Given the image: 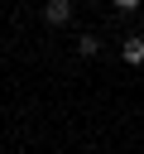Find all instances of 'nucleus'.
<instances>
[{"instance_id": "f257e3e1", "label": "nucleus", "mask_w": 144, "mask_h": 154, "mask_svg": "<svg viewBox=\"0 0 144 154\" xmlns=\"http://www.w3.org/2000/svg\"><path fill=\"white\" fill-rule=\"evenodd\" d=\"M43 19H48L53 29H62V24L72 19V0H48V5H43Z\"/></svg>"}, {"instance_id": "f03ea898", "label": "nucleus", "mask_w": 144, "mask_h": 154, "mask_svg": "<svg viewBox=\"0 0 144 154\" xmlns=\"http://www.w3.org/2000/svg\"><path fill=\"white\" fill-rule=\"evenodd\" d=\"M120 58H125L130 67H139V63H144V38H139V34H130V38L120 43Z\"/></svg>"}, {"instance_id": "7ed1b4c3", "label": "nucleus", "mask_w": 144, "mask_h": 154, "mask_svg": "<svg viewBox=\"0 0 144 154\" xmlns=\"http://www.w3.org/2000/svg\"><path fill=\"white\" fill-rule=\"evenodd\" d=\"M77 53H82V58H96V53H101V38H96V34H82V38H77Z\"/></svg>"}, {"instance_id": "20e7f679", "label": "nucleus", "mask_w": 144, "mask_h": 154, "mask_svg": "<svg viewBox=\"0 0 144 154\" xmlns=\"http://www.w3.org/2000/svg\"><path fill=\"white\" fill-rule=\"evenodd\" d=\"M115 10H144V0H110Z\"/></svg>"}]
</instances>
